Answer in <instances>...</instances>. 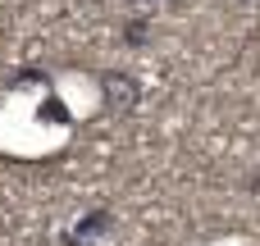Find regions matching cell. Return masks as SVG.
Masks as SVG:
<instances>
[{"instance_id": "cell-3", "label": "cell", "mask_w": 260, "mask_h": 246, "mask_svg": "<svg viewBox=\"0 0 260 246\" xmlns=\"http://www.w3.org/2000/svg\"><path fill=\"white\" fill-rule=\"evenodd\" d=\"M146 32H151V23H146V18L123 23V41H128V46H142V41H146Z\"/></svg>"}, {"instance_id": "cell-1", "label": "cell", "mask_w": 260, "mask_h": 246, "mask_svg": "<svg viewBox=\"0 0 260 246\" xmlns=\"http://www.w3.org/2000/svg\"><path fill=\"white\" fill-rule=\"evenodd\" d=\"M101 105H105L114 119H128V114L142 105V82H137L128 68H101Z\"/></svg>"}, {"instance_id": "cell-4", "label": "cell", "mask_w": 260, "mask_h": 246, "mask_svg": "<svg viewBox=\"0 0 260 246\" xmlns=\"http://www.w3.org/2000/svg\"><path fill=\"white\" fill-rule=\"evenodd\" d=\"M133 5H151V0H133Z\"/></svg>"}, {"instance_id": "cell-2", "label": "cell", "mask_w": 260, "mask_h": 246, "mask_svg": "<svg viewBox=\"0 0 260 246\" xmlns=\"http://www.w3.org/2000/svg\"><path fill=\"white\" fill-rule=\"evenodd\" d=\"M110 228H114V215H110L105 205H96V210H87V215L64 233V246H91V242H101Z\"/></svg>"}]
</instances>
